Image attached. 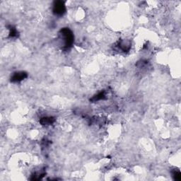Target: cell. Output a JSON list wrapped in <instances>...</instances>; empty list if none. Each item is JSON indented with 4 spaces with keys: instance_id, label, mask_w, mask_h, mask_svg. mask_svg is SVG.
Listing matches in <instances>:
<instances>
[{
    "instance_id": "cell-1",
    "label": "cell",
    "mask_w": 181,
    "mask_h": 181,
    "mask_svg": "<svg viewBox=\"0 0 181 181\" xmlns=\"http://www.w3.org/2000/svg\"><path fill=\"white\" fill-rule=\"evenodd\" d=\"M59 38L63 43L64 49H69L72 47L74 43V35L72 30L68 28H64L60 31Z\"/></svg>"
},
{
    "instance_id": "cell-2",
    "label": "cell",
    "mask_w": 181,
    "mask_h": 181,
    "mask_svg": "<svg viewBox=\"0 0 181 181\" xmlns=\"http://www.w3.org/2000/svg\"><path fill=\"white\" fill-rule=\"evenodd\" d=\"M53 13L56 16H62L66 12V7L65 3L62 1H56L54 2L52 8Z\"/></svg>"
},
{
    "instance_id": "cell-3",
    "label": "cell",
    "mask_w": 181,
    "mask_h": 181,
    "mask_svg": "<svg viewBox=\"0 0 181 181\" xmlns=\"http://www.w3.org/2000/svg\"><path fill=\"white\" fill-rule=\"evenodd\" d=\"M28 77V74L24 72H18L13 73L12 77H11V82H20L22 80Z\"/></svg>"
},
{
    "instance_id": "cell-4",
    "label": "cell",
    "mask_w": 181,
    "mask_h": 181,
    "mask_svg": "<svg viewBox=\"0 0 181 181\" xmlns=\"http://www.w3.org/2000/svg\"><path fill=\"white\" fill-rule=\"evenodd\" d=\"M55 121V119L52 117H44L40 119V123L42 125L48 126V125H52L54 122Z\"/></svg>"
},
{
    "instance_id": "cell-5",
    "label": "cell",
    "mask_w": 181,
    "mask_h": 181,
    "mask_svg": "<svg viewBox=\"0 0 181 181\" xmlns=\"http://www.w3.org/2000/svg\"><path fill=\"white\" fill-rule=\"evenodd\" d=\"M130 47H131V45H130V42L128 41L122 40V41H120L119 43H118V48L121 49L123 52L128 51V50H130Z\"/></svg>"
},
{
    "instance_id": "cell-6",
    "label": "cell",
    "mask_w": 181,
    "mask_h": 181,
    "mask_svg": "<svg viewBox=\"0 0 181 181\" xmlns=\"http://www.w3.org/2000/svg\"><path fill=\"white\" fill-rule=\"evenodd\" d=\"M105 98H106V93H105V91H102V92H100L99 94H98L97 95L94 96V98L91 99V101L95 102V101H100V100L105 99Z\"/></svg>"
},
{
    "instance_id": "cell-7",
    "label": "cell",
    "mask_w": 181,
    "mask_h": 181,
    "mask_svg": "<svg viewBox=\"0 0 181 181\" xmlns=\"http://www.w3.org/2000/svg\"><path fill=\"white\" fill-rule=\"evenodd\" d=\"M18 32L16 30V28H13L12 26L10 27V32H9V37L11 38H15V37L17 36Z\"/></svg>"
},
{
    "instance_id": "cell-8",
    "label": "cell",
    "mask_w": 181,
    "mask_h": 181,
    "mask_svg": "<svg viewBox=\"0 0 181 181\" xmlns=\"http://www.w3.org/2000/svg\"><path fill=\"white\" fill-rule=\"evenodd\" d=\"M173 176L174 177V179L176 180H180L181 179V174L179 170H175L173 172Z\"/></svg>"
}]
</instances>
